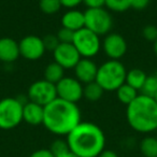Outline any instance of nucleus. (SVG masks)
I'll return each instance as SVG.
<instances>
[{
	"label": "nucleus",
	"mask_w": 157,
	"mask_h": 157,
	"mask_svg": "<svg viewBox=\"0 0 157 157\" xmlns=\"http://www.w3.org/2000/svg\"><path fill=\"white\" fill-rule=\"evenodd\" d=\"M126 73L127 70L122 61L109 59L98 67L96 82L105 92H113L125 83Z\"/></svg>",
	"instance_id": "4"
},
{
	"label": "nucleus",
	"mask_w": 157,
	"mask_h": 157,
	"mask_svg": "<svg viewBox=\"0 0 157 157\" xmlns=\"http://www.w3.org/2000/svg\"><path fill=\"white\" fill-rule=\"evenodd\" d=\"M66 140L70 151L78 157H97L105 146V132L90 122H81Z\"/></svg>",
	"instance_id": "2"
},
{
	"label": "nucleus",
	"mask_w": 157,
	"mask_h": 157,
	"mask_svg": "<svg viewBox=\"0 0 157 157\" xmlns=\"http://www.w3.org/2000/svg\"><path fill=\"white\" fill-rule=\"evenodd\" d=\"M155 76H156V78H157V68H156V71H155V74H154Z\"/></svg>",
	"instance_id": "37"
},
{
	"label": "nucleus",
	"mask_w": 157,
	"mask_h": 157,
	"mask_svg": "<svg viewBox=\"0 0 157 157\" xmlns=\"http://www.w3.org/2000/svg\"><path fill=\"white\" fill-rule=\"evenodd\" d=\"M29 157H55L48 148H40L33 152Z\"/></svg>",
	"instance_id": "32"
},
{
	"label": "nucleus",
	"mask_w": 157,
	"mask_h": 157,
	"mask_svg": "<svg viewBox=\"0 0 157 157\" xmlns=\"http://www.w3.org/2000/svg\"><path fill=\"white\" fill-rule=\"evenodd\" d=\"M72 44L82 58H93L101 48L100 37L85 27L74 33Z\"/></svg>",
	"instance_id": "7"
},
{
	"label": "nucleus",
	"mask_w": 157,
	"mask_h": 157,
	"mask_svg": "<svg viewBox=\"0 0 157 157\" xmlns=\"http://www.w3.org/2000/svg\"><path fill=\"white\" fill-rule=\"evenodd\" d=\"M63 76H65V69L55 61L50 63L44 69V80L55 85Z\"/></svg>",
	"instance_id": "18"
},
{
	"label": "nucleus",
	"mask_w": 157,
	"mask_h": 157,
	"mask_svg": "<svg viewBox=\"0 0 157 157\" xmlns=\"http://www.w3.org/2000/svg\"><path fill=\"white\" fill-rule=\"evenodd\" d=\"M20 56V48L17 41L8 37L0 39V61L11 63L18 59Z\"/></svg>",
	"instance_id": "14"
},
{
	"label": "nucleus",
	"mask_w": 157,
	"mask_h": 157,
	"mask_svg": "<svg viewBox=\"0 0 157 157\" xmlns=\"http://www.w3.org/2000/svg\"><path fill=\"white\" fill-rule=\"evenodd\" d=\"M39 8L45 14H55L60 10L61 3L59 0H40Z\"/></svg>",
	"instance_id": "24"
},
{
	"label": "nucleus",
	"mask_w": 157,
	"mask_h": 157,
	"mask_svg": "<svg viewBox=\"0 0 157 157\" xmlns=\"http://www.w3.org/2000/svg\"><path fill=\"white\" fill-rule=\"evenodd\" d=\"M44 107L38 103L26 101L23 107V121L31 126H38L43 124Z\"/></svg>",
	"instance_id": "15"
},
{
	"label": "nucleus",
	"mask_w": 157,
	"mask_h": 157,
	"mask_svg": "<svg viewBox=\"0 0 157 157\" xmlns=\"http://www.w3.org/2000/svg\"><path fill=\"white\" fill-rule=\"evenodd\" d=\"M73 70L74 78L84 85L96 81L98 66L92 58H81Z\"/></svg>",
	"instance_id": "13"
},
{
	"label": "nucleus",
	"mask_w": 157,
	"mask_h": 157,
	"mask_svg": "<svg viewBox=\"0 0 157 157\" xmlns=\"http://www.w3.org/2000/svg\"><path fill=\"white\" fill-rule=\"evenodd\" d=\"M24 102L20 98L7 97L0 100V129L10 130L23 122Z\"/></svg>",
	"instance_id": "5"
},
{
	"label": "nucleus",
	"mask_w": 157,
	"mask_h": 157,
	"mask_svg": "<svg viewBox=\"0 0 157 157\" xmlns=\"http://www.w3.org/2000/svg\"><path fill=\"white\" fill-rule=\"evenodd\" d=\"M139 147L143 157H157V140L155 137L148 136L143 138Z\"/></svg>",
	"instance_id": "21"
},
{
	"label": "nucleus",
	"mask_w": 157,
	"mask_h": 157,
	"mask_svg": "<svg viewBox=\"0 0 157 157\" xmlns=\"http://www.w3.org/2000/svg\"><path fill=\"white\" fill-rule=\"evenodd\" d=\"M105 7L113 12H125L130 9V0H105Z\"/></svg>",
	"instance_id": "23"
},
{
	"label": "nucleus",
	"mask_w": 157,
	"mask_h": 157,
	"mask_svg": "<svg viewBox=\"0 0 157 157\" xmlns=\"http://www.w3.org/2000/svg\"><path fill=\"white\" fill-rule=\"evenodd\" d=\"M42 41H43L45 51H50V52H54L57 46L60 44V42L57 39V36L52 35V33H48V35L44 36L42 38Z\"/></svg>",
	"instance_id": "26"
},
{
	"label": "nucleus",
	"mask_w": 157,
	"mask_h": 157,
	"mask_svg": "<svg viewBox=\"0 0 157 157\" xmlns=\"http://www.w3.org/2000/svg\"><path fill=\"white\" fill-rule=\"evenodd\" d=\"M150 3V0H130V8L133 10H144Z\"/></svg>",
	"instance_id": "29"
},
{
	"label": "nucleus",
	"mask_w": 157,
	"mask_h": 157,
	"mask_svg": "<svg viewBox=\"0 0 157 157\" xmlns=\"http://www.w3.org/2000/svg\"><path fill=\"white\" fill-rule=\"evenodd\" d=\"M146 78H147V75H146V73L143 70L140 69V68H133V69H130L129 71H127L125 83L130 85L136 90L140 92Z\"/></svg>",
	"instance_id": "17"
},
{
	"label": "nucleus",
	"mask_w": 157,
	"mask_h": 157,
	"mask_svg": "<svg viewBox=\"0 0 157 157\" xmlns=\"http://www.w3.org/2000/svg\"><path fill=\"white\" fill-rule=\"evenodd\" d=\"M20 55L27 60H38L46 52L42 38L35 35L24 37L18 42Z\"/></svg>",
	"instance_id": "10"
},
{
	"label": "nucleus",
	"mask_w": 157,
	"mask_h": 157,
	"mask_svg": "<svg viewBox=\"0 0 157 157\" xmlns=\"http://www.w3.org/2000/svg\"><path fill=\"white\" fill-rule=\"evenodd\" d=\"M57 39L60 43H72L74 37V31L70 30L65 27H61L56 33Z\"/></svg>",
	"instance_id": "27"
},
{
	"label": "nucleus",
	"mask_w": 157,
	"mask_h": 157,
	"mask_svg": "<svg viewBox=\"0 0 157 157\" xmlns=\"http://www.w3.org/2000/svg\"><path fill=\"white\" fill-rule=\"evenodd\" d=\"M103 93H105L103 88L96 81L90 82L83 86V97L90 102L98 101L102 97Z\"/></svg>",
	"instance_id": "20"
},
{
	"label": "nucleus",
	"mask_w": 157,
	"mask_h": 157,
	"mask_svg": "<svg viewBox=\"0 0 157 157\" xmlns=\"http://www.w3.org/2000/svg\"><path fill=\"white\" fill-rule=\"evenodd\" d=\"M115 92H116L117 100L120 101L121 103L125 105L126 107L139 96L138 90H136L135 88H132L130 85H128V84H126V83L121 85Z\"/></svg>",
	"instance_id": "19"
},
{
	"label": "nucleus",
	"mask_w": 157,
	"mask_h": 157,
	"mask_svg": "<svg viewBox=\"0 0 157 157\" xmlns=\"http://www.w3.org/2000/svg\"><path fill=\"white\" fill-rule=\"evenodd\" d=\"M101 48L110 59L120 60L127 52V42L120 33H110L105 37Z\"/></svg>",
	"instance_id": "11"
},
{
	"label": "nucleus",
	"mask_w": 157,
	"mask_h": 157,
	"mask_svg": "<svg viewBox=\"0 0 157 157\" xmlns=\"http://www.w3.org/2000/svg\"><path fill=\"white\" fill-rule=\"evenodd\" d=\"M27 97L31 102L45 107L57 98L56 85L50 83L44 78L36 81L29 86Z\"/></svg>",
	"instance_id": "8"
},
{
	"label": "nucleus",
	"mask_w": 157,
	"mask_h": 157,
	"mask_svg": "<svg viewBox=\"0 0 157 157\" xmlns=\"http://www.w3.org/2000/svg\"><path fill=\"white\" fill-rule=\"evenodd\" d=\"M97 157H118V155L116 154L114 151L112 150H103L102 152L100 153V154L98 155Z\"/></svg>",
	"instance_id": "33"
},
{
	"label": "nucleus",
	"mask_w": 157,
	"mask_h": 157,
	"mask_svg": "<svg viewBox=\"0 0 157 157\" xmlns=\"http://www.w3.org/2000/svg\"><path fill=\"white\" fill-rule=\"evenodd\" d=\"M57 98L68 102L78 103L83 98V84L75 78L63 76L56 84Z\"/></svg>",
	"instance_id": "9"
},
{
	"label": "nucleus",
	"mask_w": 157,
	"mask_h": 157,
	"mask_svg": "<svg viewBox=\"0 0 157 157\" xmlns=\"http://www.w3.org/2000/svg\"><path fill=\"white\" fill-rule=\"evenodd\" d=\"M154 100L156 101V103H157V93H156V95L154 96Z\"/></svg>",
	"instance_id": "36"
},
{
	"label": "nucleus",
	"mask_w": 157,
	"mask_h": 157,
	"mask_svg": "<svg viewBox=\"0 0 157 157\" xmlns=\"http://www.w3.org/2000/svg\"><path fill=\"white\" fill-rule=\"evenodd\" d=\"M61 3V7L67 8L69 9H75L76 7L83 3V0H59Z\"/></svg>",
	"instance_id": "30"
},
{
	"label": "nucleus",
	"mask_w": 157,
	"mask_h": 157,
	"mask_svg": "<svg viewBox=\"0 0 157 157\" xmlns=\"http://www.w3.org/2000/svg\"><path fill=\"white\" fill-rule=\"evenodd\" d=\"M61 26L72 31H78L85 27L84 12L78 9H69L61 16Z\"/></svg>",
	"instance_id": "16"
},
{
	"label": "nucleus",
	"mask_w": 157,
	"mask_h": 157,
	"mask_svg": "<svg viewBox=\"0 0 157 157\" xmlns=\"http://www.w3.org/2000/svg\"><path fill=\"white\" fill-rule=\"evenodd\" d=\"M140 93H141V95H144V96L154 98V96L157 93V78L154 74L153 75H147Z\"/></svg>",
	"instance_id": "22"
},
{
	"label": "nucleus",
	"mask_w": 157,
	"mask_h": 157,
	"mask_svg": "<svg viewBox=\"0 0 157 157\" xmlns=\"http://www.w3.org/2000/svg\"><path fill=\"white\" fill-rule=\"evenodd\" d=\"M126 120L133 130L150 133L157 130V103L154 98L139 94L127 105Z\"/></svg>",
	"instance_id": "3"
},
{
	"label": "nucleus",
	"mask_w": 157,
	"mask_h": 157,
	"mask_svg": "<svg viewBox=\"0 0 157 157\" xmlns=\"http://www.w3.org/2000/svg\"><path fill=\"white\" fill-rule=\"evenodd\" d=\"M48 150L52 152V154L54 155L55 157L60 156V155H63V154H66V153L70 152L67 140H63V139L55 140V141L51 144Z\"/></svg>",
	"instance_id": "25"
},
{
	"label": "nucleus",
	"mask_w": 157,
	"mask_h": 157,
	"mask_svg": "<svg viewBox=\"0 0 157 157\" xmlns=\"http://www.w3.org/2000/svg\"><path fill=\"white\" fill-rule=\"evenodd\" d=\"M155 138H156V140H157V133H156V137H155Z\"/></svg>",
	"instance_id": "38"
},
{
	"label": "nucleus",
	"mask_w": 157,
	"mask_h": 157,
	"mask_svg": "<svg viewBox=\"0 0 157 157\" xmlns=\"http://www.w3.org/2000/svg\"><path fill=\"white\" fill-rule=\"evenodd\" d=\"M57 157H78V156L70 151V152L66 153V154H63V155H60V156H57Z\"/></svg>",
	"instance_id": "34"
},
{
	"label": "nucleus",
	"mask_w": 157,
	"mask_h": 157,
	"mask_svg": "<svg viewBox=\"0 0 157 157\" xmlns=\"http://www.w3.org/2000/svg\"><path fill=\"white\" fill-rule=\"evenodd\" d=\"M85 16V28L90 29L97 36H107L111 33L113 26V18L109 10L102 8H92L86 9L84 12Z\"/></svg>",
	"instance_id": "6"
},
{
	"label": "nucleus",
	"mask_w": 157,
	"mask_h": 157,
	"mask_svg": "<svg viewBox=\"0 0 157 157\" xmlns=\"http://www.w3.org/2000/svg\"><path fill=\"white\" fill-rule=\"evenodd\" d=\"M105 0H83V3L87 7V9H92L105 7Z\"/></svg>",
	"instance_id": "31"
},
{
	"label": "nucleus",
	"mask_w": 157,
	"mask_h": 157,
	"mask_svg": "<svg viewBox=\"0 0 157 157\" xmlns=\"http://www.w3.org/2000/svg\"><path fill=\"white\" fill-rule=\"evenodd\" d=\"M153 50H154L155 55H156V56H157V40L154 42V43H153Z\"/></svg>",
	"instance_id": "35"
},
{
	"label": "nucleus",
	"mask_w": 157,
	"mask_h": 157,
	"mask_svg": "<svg viewBox=\"0 0 157 157\" xmlns=\"http://www.w3.org/2000/svg\"><path fill=\"white\" fill-rule=\"evenodd\" d=\"M81 123V111L76 103L56 98L44 107L43 125L50 132L67 137Z\"/></svg>",
	"instance_id": "1"
},
{
	"label": "nucleus",
	"mask_w": 157,
	"mask_h": 157,
	"mask_svg": "<svg viewBox=\"0 0 157 157\" xmlns=\"http://www.w3.org/2000/svg\"><path fill=\"white\" fill-rule=\"evenodd\" d=\"M54 61L60 65L65 70L73 69L82 58L72 43H60L53 52Z\"/></svg>",
	"instance_id": "12"
},
{
	"label": "nucleus",
	"mask_w": 157,
	"mask_h": 157,
	"mask_svg": "<svg viewBox=\"0 0 157 157\" xmlns=\"http://www.w3.org/2000/svg\"><path fill=\"white\" fill-rule=\"evenodd\" d=\"M142 36L145 40L154 43L157 40V27L154 25H146L142 30Z\"/></svg>",
	"instance_id": "28"
}]
</instances>
